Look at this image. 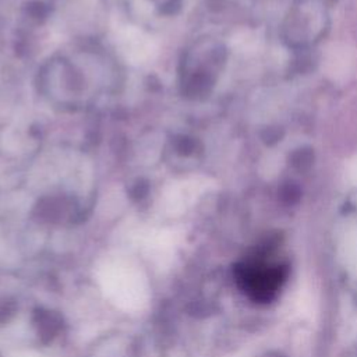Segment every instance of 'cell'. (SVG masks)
Masks as SVG:
<instances>
[{"label":"cell","mask_w":357,"mask_h":357,"mask_svg":"<svg viewBox=\"0 0 357 357\" xmlns=\"http://www.w3.org/2000/svg\"><path fill=\"white\" fill-rule=\"evenodd\" d=\"M117 45L123 56L131 63H144L152 57L155 45L152 39L135 26H126L119 31Z\"/></svg>","instance_id":"obj_2"},{"label":"cell","mask_w":357,"mask_h":357,"mask_svg":"<svg viewBox=\"0 0 357 357\" xmlns=\"http://www.w3.org/2000/svg\"><path fill=\"white\" fill-rule=\"evenodd\" d=\"M289 275L287 262L271 257L268 252H252L233 266V278L240 291L254 303L273 301Z\"/></svg>","instance_id":"obj_1"}]
</instances>
